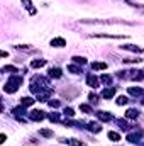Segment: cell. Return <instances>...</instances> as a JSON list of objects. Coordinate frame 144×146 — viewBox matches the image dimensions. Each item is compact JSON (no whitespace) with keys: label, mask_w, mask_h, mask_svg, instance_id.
<instances>
[{"label":"cell","mask_w":144,"mask_h":146,"mask_svg":"<svg viewBox=\"0 0 144 146\" xmlns=\"http://www.w3.org/2000/svg\"><path fill=\"white\" fill-rule=\"evenodd\" d=\"M22 83V78L20 76H17V75H14V76H10V80L3 85V92L5 94H12V92H17V88H19V85Z\"/></svg>","instance_id":"1"},{"label":"cell","mask_w":144,"mask_h":146,"mask_svg":"<svg viewBox=\"0 0 144 146\" xmlns=\"http://www.w3.org/2000/svg\"><path fill=\"white\" fill-rule=\"evenodd\" d=\"M32 82H37V83H39V85H42L44 88H48V87H49V82H48L46 78H42V76H34V80H32ZM31 90H32L34 94H41V88L37 87L36 83H31Z\"/></svg>","instance_id":"2"},{"label":"cell","mask_w":144,"mask_h":146,"mask_svg":"<svg viewBox=\"0 0 144 146\" xmlns=\"http://www.w3.org/2000/svg\"><path fill=\"white\" fill-rule=\"evenodd\" d=\"M29 117H31V121L39 122V121H42V119L46 117V112H42V110H32V112L29 114Z\"/></svg>","instance_id":"3"},{"label":"cell","mask_w":144,"mask_h":146,"mask_svg":"<svg viewBox=\"0 0 144 146\" xmlns=\"http://www.w3.org/2000/svg\"><path fill=\"white\" fill-rule=\"evenodd\" d=\"M90 37H98V39H124L126 36H120V34H93Z\"/></svg>","instance_id":"4"},{"label":"cell","mask_w":144,"mask_h":146,"mask_svg":"<svg viewBox=\"0 0 144 146\" xmlns=\"http://www.w3.org/2000/svg\"><path fill=\"white\" fill-rule=\"evenodd\" d=\"M141 136H143V131H137V133H129V134H127V141H129V143H137V141L141 139Z\"/></svg>","instance_id":"5"},{"label":"cell","mask_w":144,"mask_h":146,"mask_svg":"<svg viewBox=\"0 0 144 146\" xmlns=\"http://www.w3.org/2000/svg\"><path fill=\"white\" fill-rule=\"evenodd\" d=\"M87 83H88L90 87H93V88H97V87L100 85V82H98V78H97L95 75H88V76H87Z\"/></svg>","instance_id":"6"},{"label":"cell","mask_w":144,"mask_h":146,"mask_svg":"<svg viewBox=\"0 0 144 146\" xmlns=\"http://www.w3.org/2000/svg\"><path fill=\"white\" fill-rule=\"evenodd\" d=\"M51 46H53V48H63V46H66V41H65L63 37H54V39L51 41Z\"/></svg>","instance_id":"7"},{"label":"cell","mask_w":144,"mask_h":146,"mask_svg":"<svg viewBox=\"0 0 144 146\" xmlns=\"http://www.w3.org/2000/svg\"><path fill=\"white\" fill-rule=\"evenodd\" d=\"M97 117H98L100 121H104V122H110V121H112V115L107 114V112H104V110H98V112H97Z\"/></svg>","instance_id":"8"},{"label":"cell","mask_w":144,"mask_h":146,"mask_svg":"<svg viewBox=\"0 0 144 146\" xmlns=\"http://www.w3.org/2000/svg\"><path fill=\"white\" fill-rule=\"evenodd\" d=\"M126 117H127V119H137V117H139V110L137 109H129L126 112Z\"/></svg>","instance_id":"9"},{"label":"cell","mask_w":144,"mask_h":146,"mask_svg":"<svg viewBox=\"0 0 144 146\" xmlns=\"http://www.w3.org/2000/svg\"><path fill=\"white\" fill-rule=\"evenodd\" d=\"M88 129H90L92 133H100V131H102V126H100L98 122H88Z\"/></svg>","instance_id":"10"},{"label":"cell","mask_w":144,"mask_h":146,"mask_svg":"<svg viewBox=\"0 0 144 146\" xmlns=\"http://www.w3.org/2000/svg\"><path fill=\"white\" fill-rule=\"evenodd\" d=\"M124 49L127 51H134V53H143V48L141 46H134V44H127V46H122Z\"/></svg>","instance_id":"11"},{"label":"cell","mask_w":144,"mask_h":146,"mask_svg":"<svg viewBox=\"0 0 144 146\" xmlns=\"http://www.w3.org/2000/svg\"><path fill=\"white\" fill-rule=\"evenodd\" d=\"M92 68H93V70H107V63H104V61H95V63H92Z\"/></svg>","instance_id":"12"},{"label":"cell","mask_w":144,"mask_h":146,"mask_svg":"<svg viewBox=\"0 0 144 146\" xmlns=\"http://www.w3.org/2000/svg\"><path fill=\"white\" fill-rule=\"evenodd\" d=\"M129 94L134 95V97H139V95H143V88H139V87H129Z\"/></svg>","instance_id":"13"},{"label":"cell","mask_w":144,"mask_h":146,"mask_svg":"<svg viewBox=\"0 0 144 146\" xmlns=\"http://www.w3.org/2000/svg\"><path fill=\"white\" fill-rule=\"evenodd\" d=\"M34 104V99H31V97H22L20 99V106H24V107H31Z\"/></svg>","instance_id":"14"},{"label":"cell","mask_w":144,"mask_h":146,"mask_svg":"<svg viewBox=\"0 0 144 146\" xmlns=\"http://www.w3.org/2000/svg\"><path fill=\"white\" fill-rule=\"evenodd\" d=\"M114 94H115V88H105V90L102 92V97H104V99H112Z\"/></svg>","instance_id":"15"},{"label":"cell","mask_w":144,"mask_h":146,"mask_svg":"<svg viewBox=\"0 0 144 146\" xmlns=\"http://www.w3.org/2000/svg\"><path fill=\"white\" fill-rule=\"evenodd\" d=\"M61 75H63V73H61L59 68H51V70H49V76H51V78H61Z\"/></svg>","instance_id":"16"},{"label":"cell","mask_w":144,"mask_h":146,"mask_svg":"<svg viewBox=\"0 0 144 146\" xmlns=\"http://www.w3.org/2000/svg\"><path fill=\"white\" fill-rule=\"evenodd\" d=\"M46 65V60H34L31 63V68H42Z\"/></svg>","instance_id":"17"},{"label":"cell","mask_w":144,"mask_h":146,"mask_svg":"<svg viewBox=\"0 0 144 146\" xmlns=\"http://www.w3.org/2000/svg\"><path fill=\"white\" fill-rule=\"evenodd\" d=\"M108 139H112V141H115V143H117V141H120V134H117V133H114V131H108Z\"/></svg>","instance_id":"18"},{"label":"cell","mask_w":144,"mask_h":146,"mask_svg":"<svg viewBox=\"0 0 144 146\" xmlns=\"http://www.w3.org/2000/svg\"><path fill=\"white\" fill-rule=\"evenodd\" d=\"M127 102H129V99H127L126 95H119V97H117V106H126Z\"/></svg>","instance_id":"19"},{"label":"cell","mask_w":144,"mask_h":146,"mask_svg":"<svg viewBox=\"0 0 144 146\" xmlns=\"http://www.w3.org/2000/svg\"><path fill=\"white\" fill-rule=\"evenodd\" d=\"M24 112H26V107H24V106H19V107H15V109H12V114H15L17 117H19L20 114H24Z\"/></svg>","instance_id":"20"},{"label":"cell","mask_w":144,"mask_h":146,"mask_svg":"<svg viewBox=\"0 0 144 146\" xmlns=\"http://www.w3.org/2000/svg\"><path fill=\"white\" fill-rule=\"evenodd\" d=\"M73 61H75V63H78V65H81V66H83V65H87V60H85L83 56H73Z\"/></svg>","instance_id":"21"},{"label":"cell","mask_w":144,"mask_h":146,"mask_svg":"<svg viewBox=\"0 0 144 146\" xmlns=\"http://www.w3.org/2000/svg\"><path fill=\"white\" fill-rule=\"evenodd\" d=\"M9 72L17 73V68H15L14 65H9V66H3V68H2V73H9Z\"/></svg>","instance_id":"22"},{"label":"cell","mask_w":144,"mask_h":146,"mask_svg":"<svg viewBox=\"0 0 144 146\" xmlns=\"http://www.w3.org/2000/svg\"><path fill=\"white\" fill-rule=\"evenodd\" d=\"M68 72L78 75V73H81V68H80V66H76V65H70V66H68Z\"/></svg>","instance_id":"23"},{"label":"cell","mask_w":144,"mask_h":146,"mask_svg":"<svg viewBox=\"0 0 144 146\" xmlns=\"http://www.w3.org/2000/svg\"><path fill=\"white\" fill-rule=\"evenodd\" d=\"M39 133H41V136H44V138H53V131H51V129H41Z\"/></svg>","instance_id":"24"},{"label":"cell","mask_w":144,"mask_h":146,"mask_svg":"<svg viewBox=\"0 0 144 146\" xmlns=\"http://www.w3.org/2000/svg\"><path fill=\"white\" fill-rule=\"evenodd\" d=\"M15 49H19V51H32V48L26 46V44H19V46H15Z\"/></svg>","instance_id":"25"},{"label":"cell","mask_w":144,"mask_h":146,"mask_svg":"<svg viewBox=\"0 0 144 146\" xmlns=\"http://www.w3.org/2000/svg\"><path fill=\"white\" fill-rule=\"evenodd\" d=\"M80 110H81V112H87V114H92V107L87 106V104H81V106H80Z\"/></svg>","instance_id":"26"},{"label":"cell","mask_w":144,"mask_h":146,"mask_svg":"<svg viewBox=\"0 0 144 146\" xmlns=\"http://www.w3.org/2000/svg\"><path fill=\"white\" fill-rule=\"evenodd\" d=\"M68 145L70 146H83V143L78 141V139H68Z\"/></svg>","instance_id":"27"},{"label":"cell","mask_w":144,"mask_h":146,"mask_svg":"<svg viewBox=\"0 0 144 146\" xmlns=\"http://www.w3.org/2000/svg\"><path fill=\"white\" fill-rule=\"evenodd\" d=\"M88 99H90V102H92V104H97V102H98V95H97V94H90V95H88Z\"/></svg>","instance_id":"28"},{"label":"cell","mask_w":144,"mask_h":146,"mask_svg":"<svg viewBox=\"0 0 144 146\" xmlns=\"http://www.w3.org/2000/svg\"><path fill=\"white\" fill-rule=\"evenodd\" d=\"M48 117H49V121H53V122H58V121H59V115H58L56 112H54V114H49Z\"/></svg>","instance_id":"29"},{"label":"cell","mask_w":144,"mask_h":146,"mask_svg":"<svg viewBox=\"0 0 144 146\" xmlns=\"http://www.w3.org/2000/svg\"><path fill=\"white\" fill-rule=\"evenodd\" d=\"M65 115H66V117H73V115H75V112H73L71 107H66V109H65Z\"/></svg>","instance_id":"30"},{"label":"cell","mask_w":144,"mask_h":146,"mask_svg":"<svg viewBox=\"0 0 144 146\" xmlns=\"http://www.w3.org/2000/svg\"><path fill=\"white\" fill-rule=\"evenodd\" d=\"M49 106H51L53 109H58V107H59V100H49Z\"/></svg>","instance_id":"31"},{"label":"cell","mask_w":144,"mask_h":146,"mask_svg":"<svg viewBox=\"0 0 144 146\" xmlns=\"http://www.w3.org/2000/svg\"><path fill=\"white\" fill-rule=\"evenodd\" d=\"M102 82H104V83H110V82H112V76H108V75H104V76H102Z\"/></svg>","instance_id":"32"},{"label":"cell","mask_w":144,"mask_h":146,"mask_svg":"<svg viewBox=\"0 0 144 146\" xmlns=\"http://www.w3.org/2000/svg\"><path fill=\"white\" fill-rule=\"evenodd\" d=\"M22 3H24V5H26V7H27L29 10L32 9V7H31V5H32V2H31V0H22Z\"/></svg>","instance_id":"33"},{"label":"cell","mask_w":144,"mask_h":146,"mask_svg":"<svg viewBox=\"0 0 144 146\" xmlns=\"http://www.w3.org/2000/svg\"><path fill=\"white\" fill-rule=\"evenodd\" d=\"M5 138H7V136H5V134H2V136H0V143H5Z\"/></svg>","instance_id":"34"},{"label":"cell","mask_w":144,"mask_h":146,"mask_svg":"<svg viewBox=\"0 0 144 146\" xmlns=\"http://www.w3.org/2000/svg\"><path fill=\"white\" fill-rule=\"evenodd\" d=\"M143 104H144V100H143Z\"/></svg>","instance_id":"35"}]
</instances>
